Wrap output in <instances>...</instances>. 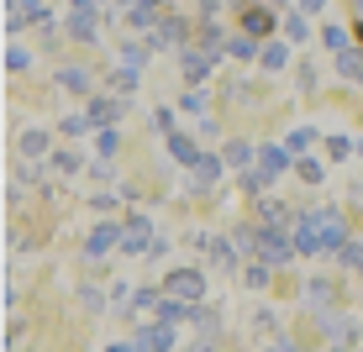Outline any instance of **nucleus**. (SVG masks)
Masks as SVG:
<instances>
[{"mask_svg": "<svg viewBox=\"0 0 363 352\" xmlns=\"http://www.w3.org/2000/svg\"><path fill=\"white\" fill-rule=\"evenodd\" d=\"M264 69H284V47H279V42L264 47Z\"/></svg>", "mask_w": 363, "mask_h": 352, "instance_id": "c85d7f7f", "label": "nucleus"}, {"mask_svg": "<svg viewBox=\"0 0 363 352\" xmlns=\"http://www.w3.org/2000/svg\"><path fill=\"white\" fill-rule=\"evenodd\" d=\"M300 6H306V11H321V0H300Z\"/></svg>", "mask_w": 363, "mask_h": 352, "instance_id": "c9c22d12", "label": "nucleus"}, {"mask_svg": "<svg viewBox=\"0 0 363 352\" xmlns=\"http://www.w3.org/2000/svg\"><path fill=\"white\" fill-rule=\"evenodd\" d=\"M153 305H158V295H147V289H143V295H132V310H137V316H147Z\"/></svg>", "mask_w": 363, "mask_h": 352, "instance_id": "bb28decb", "label": "nucleus"}, {"mask_svg": "<svg viewBox=\"0 0 363 352\" xmlns=\"http://www.w3.org/2000/svg\"><path fill=\"white\" fill-rule=\"evenodd\" d=\"M358 16H363V0H358Z\"/></svg>", "mask_w": 363, "mask_h": 352, "instance_id": "e433bc0d", "label": "nucleus"}, {"mask_svg": "<svg viewBox=\"0 0 363 352\" xmlns=\"http://www.w3.org/2000/svg\"><path fill=\"white\" fill-rule=\"evenodd\" d=\"M258 253H264L269 263H284V258L295 253V242H284V237L274 232V226H258Z\"/></svg>", "mask_w": 363, "mask_h": 352, "instance_id": "7ed1b4c3", "label": "nucleus"}, {"mask_svg": "<svg viewBox=\"0 0 363 352\" xmlns=\"http://www.w3.org/2000/svg\"><path fill=\"white\" fill-rule=\"evenodd\" d=\"M137 352H174V331L169 326H143L137 331Z\"/></svg>", "mask_w": 363, "mask_h": 352, "instance_id": "20e7f679", "label": "nucleus"}, {"mask_svg": "<svg viewBox=\"0 0 363 352\" xmlns=\"http://www.w3.org/2000/svg\"><path fill=\"white\" fill-rule=\"evenodd\" d=\"M327 295H332V289L321 284V279H316V284H306V300H311V305H321V300H327Z\"/></svg>", "mask_w": 363, "mask_h": 352, "instance_id": "7c9ffc66", "label": "nucleus"}, {"mask_svg": "<svg viewBox=\"0 0 363 352\" xmlns=\"http://www.w3.org/2000/svg\"><path fill=\"white\" fill-rule=\"evenodd\" d=\"M121 232H127V226H95V232H90V242H84V253L100 258L106 247H116V242H121Z\"/></svg>", "mask_w": 363, "mask_h": 352, "instance_id": "0eeeda50", "label": "nucleus"}, {"mask_svg": "<svg viewBox=\"0 0 363 352\" xmlns=\"http://www.w3.org/2000/svg\"><path fill=\"white\" fill-rule=\"evenodd\" d=\"M242 27L253 32V37H264V32H269V11H247V16H242Z\"/></svg>", "mask_w": 363, "mask_h": 352, "instance_id": "6ab92c4d", "label": "nucleus"}, {"mask_svg": "<svg viewBox=\"0 0 363 352\" xmlns=\"http://www.w3.org/2000/svg\"><path fill=\"white\" fill-rule=\"evenodd\" d=\"M311 226H316V237H321V247H327V253H342V247H347V221H342V210H311Z\"/></svg>", "mask_w": 363, "mask_h": 352, "instance_id": "f257e3e1", "label": "nucleus"}, {"mask_svg": "<svg viewBox=\"0 0 363 352\" xmlns=\"http://www.w3.org/2000/svg\"><path fill=\"white\" fill-rule=\"evenodd\" d=\"M116 90H137V69H116Z\"/></svg>", "mask_w": 363, "mask_h": 352, "instance_id": "2f4dec72", "label": "nucleus"}, {"mask_svg": "<svg viewBox=\"0 0 363 352\" xmlns=\"http://www.w3.org/2000/svg\"><path fill=\"white\" fill-rule=\"evenodd\" d=\"M321 37H327V47H342V42H347V32H342V27H327Z\"/></svg>", "mask_w": 363, "mask_h": 352, "instance_id": "473e14b6", "label": "nucleus"}, {"mask_svg": "<svg viewBox=\"0 0 363 352\" xmlns=\"http://www.w3.org/2000/svg\"><path fill=\"white\" fill-rule=\"evenodd\" d=\"M21 153H27V158H43V153H48V132H21Z\"/></svg>", "mask_w": 363, "mask_h": 352, "instance_id": "4468645a", "label": "nucleus"}, {"mask_svg": "<svg viewBox=\"0 0 363 352\" xmlns=\"http://www.w3.org/2000/svg\"><path fill=\"white\" fill-rule=\"evenodd\" d=\"M227 163H237V169L247 174V163H253V147H247V142H232V147H227Z\"/></svg>", "mask_w": 363, "mask_h": 352, "instance_id": "f3484780", "label": "nucleus"}, {"mask_svg": "<svg viewBox=\"0 0 363 352\" xmlns=\"http://www.w3.org/2000/svg\"><path fill=\"white\" fill-rule=\"evenodd\" d=\"M274 352H306V347H295V342H274Z\"/></svg>", "mask_w": 363, "mask_h": 352, "instance_id": "72a5a7b5", "label": "nucleus"}, {"mask_svg": "<svg viewBox=\"0 0 363 352\" xmlns=\"http://www.w3.org/2000/svg\"><path fill=\"white\" fill-rule=\"evenodd\" d=\"M58 79H64L69 90H90V74H84V69H74V64H69L64 74H58Z\"/></svg>", "mask_w": 363, "mask_h": 352, "instance_id": "a211bd4d", "label": "nucleus"}, {"mask_svg": "<svg viewBox=\"0 0 363 352\" xmlns=\"http://www.w3.org/2000/svg\"><path fill=\"white\" fill-rule=\"evenodd\" d=\"M147 232H153V226H147L143 216H132L127 232H121V247H127V253H143V247H153V237H147Z\"/></svg>", "mask_w": 363, "mask_h": 352, "instance_id": "423d86ee", "label": "nucleus"}, {"mask_svg": "<svg viewBox=\"0 0 363 352\" xmlns=\"http://www.w3.org/2000/svg\"><path fill=\"white\" fill-rule=\"evenodd\" d=\"M158 321H164V326L184 321V305H179V300H164V305H158Z\"/></svg>", "mask_w": 363, "mask_h": 352, "instance_id": "4be33fe9", "label": "nucleus"}, {"mask_svg": "<svg viewBox=\"0 0 363 352\" xmlns=\"http://www.w3.org/2000/svg\"><path fill=\"white\" fill-rule=\"evenodd\" d=\"M311 142H316V132H311V127H300V132L290 137V147H295V153H306V147H311Z\"/></svg>", "mask_w": 363, "mask_h": 352, "instance_id": "cd10ccee", "label": "nucleus"}, {"mask_svg": "<svg viewBox=\"0 0 363 352\" xmlns=\"http://www.w3.org/2000/svg\"><path fill=\"white\" fill-rule=\"evenodd\" d=\"M332 352H347V347H332Z\"/></svg>", "mask_w": 363, "mask_h": 352, "instance_id": "4c0bfd02", "label": "nucleus"}, {"mask_svg": "<svg viewBox=\"0 0 363 352\" xmlns=\"http://www.w3.org/2000/svg\"><path fill=\"white\" fill-rule=\"evenodd\" d=\"M242 279L253 284V289H264V284H269V268H264V263H247V273H242Z\"/></svg>", "mask_w": 363, "mask_h": 352, "instance_id": "a878e982", "label": "nucleus"}, {"mask_svg": "<svg viewBox=\"0 0 363 352\" xmlns=\"http://www.w3.org/2000/svg\"><path fill=\"white\" fill-rule=\"evenodd\" d=\"M169 153H174V158H179V163H190V169H195V163H200V147L190 142V137H169Z\"/></svg>", "mask_w": 363, "mask_h": 352, "instance_id": "f8f14e48", "label": "nucleus"}, {"mask_svg": "<svg viewBox=\"0 0 363 352\" xmlns=\"http://www.w3.org/2000/svg\"><path fill=\"white\" fill-rule=\"evenodd\" d=\"M264 221H269V226H290V232H295V221H300V216H290L279 200H264Z\"/></svg>", "mask_w": 363, "mask_h": 352, "instance_id": "ddd939ff", "label": "nucleus"}, {"mask_svg": "<svg viewBox=\"0 0 363 352\" xmlns=\"http://www.w3.org/2000/svg\"><path fill=\"white\" fill-rule=\"evenodd\" d=\"M216 179H221V163L216 158H200L195 163V195H211V190H216Z\"/></svg>", "mask_w": 363, "mask_h": 352, "instance_id": "1a4fd4ad", "label": "nucleus"}, {"mask_svg": "<svg viewBox=\"0 0 363 352\" xmlns=\"http://www.w3.org/2000/svg\"><path fill=\"white\" fill-rule=\"evenodd\" d=\"M164 295L179 300V305H200V295H206V279H200L195 268H174L164 279Z\"/></svg>", "mask_w": 363, "mask_h": 352, "instance_id": "f03ea898", "label": "nucleus"}, {"mask_svg": "<svg viewBox=\"0 0 363 352\" xmlns=\"http://www.w3.org/2000/svg\"><path fill=\"white\" fill-rule=\"evenodd\" d=\"M358 153H363V142H358Z\"/></svg>", "mask_w": 363, "mask_h": 352, "instance_id": "58836bf2", "label": "nucleus"}, {"mask_svg": "<svg viewBox=\"0 0 363 352\" xmlns=\"http://www.w3.org/2000/svg\"><path fill=\"white\" fill-rule=\"evenodd\" d=\"M342 263H347L353 273H363V242H347V247H342Z\"/></svg>", "mask_w": 363, "mask_h": 352, "instance_id": "5701e85b", "label": "nucleus"}, {"mask_svg": "<svg viewBox=\"0 0 363 352\" xmlns=\"http://www.w3.org/2000/svg\"><path fill=\"white\" fill-rule=\"evenodd\" d=\"M337 69H342L347 79H363V58L358 53H342V58H337Z\"/></svg>", "mask_w": 363, "mask_h": 352, "instance_id": "412c9836", "label": "nucleus"}, {"mask_svg": "<svg viewBox=\"0 0 363 352\" xmlns=\"http://www.w3.org/2000/svg\"><path fill=\"white\" fill-rule=\"evenodd\" d=\"M153 42L158 47H164V42H184V21L179 16H164V21H158V32H153Z\"/></svg>", "mask_w": 363, "mask_h": 352, "instance_id": "9b49d317", "label": "nucleus"}, {"mask_svg": "<svg viewBox=\"0 0 363 352\" xmlns=\"http://www.w3.org/2000/svg\"><path fill=\"white\" fill-rule=\"evenodd\" d=\"M69 32L90 42V37H95V11H74V27H69Z\"/></svg>", "mask_w": 363, "mask_h": 352, "instance_id": "dca6fc26", "label": "nucleus"}, {"mask_svg": "<svg viewBox=\"0 0 363 352\" xmlns=\"http://www.w3.org/2000/svg\"><path fill=\"white\" fill-rule=\"evenodd\" d=\"M327 153H332V158H347V153H353V142H347V137H332Z\"/></svg>", "mask_w": 363, "mask_h": 352, "instance_id": "c756f323", "label": "nucleus"}, {"mask_svg": "<svg viewBox=\"0 0 363 352\" xmlns=\"http://www.w3.org/2000/svg\"><path fill=\"white\" fill-rule=\"evenodd\" d=\"M111 352H137V342H116V347H111Z\"/></svg>", "mask_w": 363, "mask_h": 352, "instance_id": "f704fd0d", "label": "nucleus"}, {"mask_svg": "<svg viewBox=\"0 0 363 352\" xmlns=\"http://www.w3.org/2000/svg\"><path fill=\"white\" fill-rule=\"evenodd\" d=\"M211 64H216V53H195V47H184V74H190L195 84L211 74Z\"/></svg>", "mask_w": 363, "mask_h": 352, "instance_id": "9d476101", "label": "nucleus"}, {"mask_svg": "<svg viewBox=\"0 0 363 352\" xmlns=\"http://www.w3.org/2000/svg\"><path fill=\"white\" fill-rule=\"evenodd\" d=\"M143 58H147V47H143V42L121 47V69H143Z\"/></svg>", "mask_w": 363, "mask_h": 352, "instance_id": "aec40b11", "label": "nucleus"}, {"mask_svg": "<svg viewBox=\"0 0 363 352\" xmlns=\"http://www.w3.org/2000/svg\"><path fill=\"white\" fill-rule=\"evenodd\" d=\"M116 116H121V100H106V95H100L95 106L84 110V121H90V127H111Z\"/></svg>", "mask_w": 363, "mask_h": 352, "instance_id": "6e6552de", "label": "nucleus"}, {"mask_svg": "<svg viewBox=\"0 0 363 352\" xmlns=\"http://www.w3.org/2000/svg\"><path fill=\"white\" fill-rule=\"evenodd\" d=\"M284 32H290V42H306V37H311L306 16H290V21H284Z\"/></svg>", "mask_w": 363, "mask_h": 352, "instance_id": "b1692460", "label": "nucleus"}, {"mask_svg": "<svg viewBox=\"0 0 363 352\" xmlns=\"http://www.w3.org/2000/svg\"><path fill=\"white\" fill-rule=\"evenodd\" d=\"M158 21H164V6H158V0H132V11H127V27H158Z\"/></svg>", "mask_w": 363, "mask_h": 352, "instance_id": "39448f33", "label": "nucleus"}, {"mask_svg": "<svg viewBox=\"0 0 363 352\" xmlns=\"http://www.w3.org/2000/svg\"><path fill=\"white\" fill-rule=\"evenodd\" d=\"M258 163H264L258 174H269V179H274V174H284V153H279V147H264V153H258Z\"/></svg>", "mask_w": 363, "mask_h": 352, "instance_id": "2eb2a0df", "label": "nucleus"}, {"mask_svg": "<svg viewBox=\"0 0 363 352\" xmlns=\"http://www.w3.org/2000/svg\"><path fill=\"white\" fill-rule=\"evenodd\" d=\"M242 190H253V195H264V190H269V174H253V169H247V174H242Z\"/></svg>", "mask_w": 363, "mask_h": 352, "instance_id": "393cba45", "label": "nucleus"}]
</instances>
